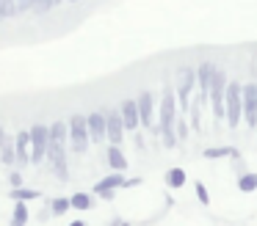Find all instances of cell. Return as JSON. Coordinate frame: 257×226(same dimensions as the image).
<instances>
[{
	"label": "cell",
	"mask_w": 257,
	"mask_h": 226,
	"mask_svg": "<svg viewBox=\"0 0 257 226\" xmlns=\"http://www.w3.org/2000/svg\"><path fill=\"white\" fill-rule=\"evenodd\" d=\"M14 146H17V165L25 168L31 163V130H20L14 135Z\"/></svg>",
	"instance_id": "cell-14"
},
{
	"label": "cell",
	"mask_w": 257,
	"mask_h": 226,
	"mask_svg": "<svg viewBox=\"0 0 257 226\" xmlns=\"http://www.w3.org/2000/svg\"><path fill=\"white\" fill-rule=\"evenodd\" d=\"M224 119H227L229 130H238L243 121V83L229 80L227 83V97H224Z\"/></svg>",
	"instance_id": "cell-1"
},
{
	"label": "cell",
	"mask_w": 257,
	"mask_h": 226,
	"mask_svg": "<svg viewBox=\"0 0 257 226\" xmlns=\"http://www.w3.org/2000/svg\"><path fill=\"white\" fill-rule=\"evenodd\" d=\"M9 196L14 198V201H34V198H39L42 193L39 190H34V187H12V193H9Z\"/></svg>",
	"instance_id": "cell-22"
},
{
	"label": "cell",
	"mask_w": 257,
	"mask_h": 226,
	"mask_svg": "<svg viewBox=\"0 0 257 226\" xmlns=\"http://www.w3.org/2000/svg\"><path fill=\"white\" fill-rule=\"evenodd\" d=\"M177 94H174V86H163V97L161 105H158V132L163 130H172L174 121H177Z\"/></svg>",
	"instance_id": "cell-3"
},
{
	"label": "cell",
	"mask_w": 257,
	"mask_h": 226,
	"mask_svg": "<svg viewBox=\"0 0 257 226\" xmlns=\"http://www.w3.org/2000/svg\"><path fill=\"white\" fill-rule=\"evenodd\" d=\"M58 3H64V0H34V9H31V11H36L39 17H45L47 11H50V9H56Z\"/></svg>",
	"instance_id": "cell-24"
},
{
	"label": "cell",
	"mask_w": 257,
	"mask_h": 226,
	"mask_svg": "<svg viewBox=\"0 0 257 226\" xmlns=\"http://www.w3.org/2000/svg\"><path fill=\"white\" fill-rule=\"evenodd\" d=\"M50 146V124H34L31 127V163L39 165L47 157Z\"/></svg>",
	"instance_id": "cell-6"
},
{
	"label": "cell",
	"mask_w": 257,
	"mask_h": 226,
	"mask_svg": "<svg viewBox=\"0 0 257 226\" xmlns=\"http://www.w3.org/2000/svg\"><path fill=\"white\" fill-rule=\"evenodd\" d=\"M124 171H116V174H108V176H102L100 182L94 185V196H100V193H105V190H116V187H124Z\"/></svg>",
	"instance_id": "cell-15"
},
{
	"label": "cell",
	"mask_w": 257,
	"mask_h": 226,
	"mask_svg": "<svg viewBox=\"0 0 257 226\" xmlns=\"http://www.w3.org/2000/svg\"><path fill=\"white\" fill-rule=\"evenodd\" d=\"M139 182H141V179H124V187H136Z\"/></svg>",
	"instance_id": "cell-31"
},
{
	"label": "cell",
	"mask_w": 257,
	"mask_h": 226,
	"mask_svg": "<svg viewBox=\"0 0 257 226\" xmlns=\"http://www.w3.org/2000/svg\"><path fill=\"white\" fill-rule=\"evenodd\" d=\"M9 226H25V223H23V220H14L12 218V223H9Z\"/></svg>",
	"instance_id": "cell-32"
},
{
	"label": "cell",
	"mask_w": 257,
	"mask_h": 226,
	"mask_svg": "<svg viewBox=\"0 0 257 226\" xmlns=\"http://www.w3.org/2000/svg\"><path fill=\"white\" fill-rule=\"evenodd\" d=\"M47 163H50L53 174L58 176L61 182L69 179V163H67V143H58V141H50L47 146Z\"/></svg>",
	"instance_id": "cell-7"
},
{
	"label": "cell",
	"mask_w": 257,
	"mask_h": 226,
	"mask_svg": "<svg viewBox=\"0 0 257 226\" xmlns=\"http://www.w3.org/2000/svg\"><path fill=\"white\" fill-rule=\"evenodd\" d=\"M105 135H108V143L122 146V141H124V121H122L119 108H108L105 110Z\"/></svg>",
	"instance_id": "cell-9"
},
{
	"label": "cell",
	"mask_w": 257,
	"mask_h": 226,
	"mask_svg": "<svg viewBox=\"0 0 257 226\" xmlns=\"http://www.w3.org/2000/svg\"><path fill=\"white\" fill-rule=\"evenodd\" d=\"M14 220H23V223H28V218H31V212H28V204L25 201H14V215H12Z\"/></svg>",
	"instance_id": "cell-26"
},
{
	"label": "cell",
	"mask_w": 257,
	"mask_h": 226,
	"mask_svg": "<svg viewBox=\"0 0 257 226\" xmlns=\"http://www.w3.org/2000/svg\"><path fill=\"white\" fill-rule=\"evenodd\" d=\"M238 190L240 193H254L257 190V174L254 171H246L238 176Z\"/></svg>",
	"instance_id": "cell-21"
},
{
	"label": "cell",
	"mask_w": 257,
	"mask_h": 226,
	"mask_svg": "<svg viewBox=\"0 0 257 226\" xmlns=\"http://www.w3.org/2000/svg\"><path fill=\"white\" fill-rule=\"evenodd\" d=\"M69 3H78V0H69Z\"/></svg>",
	"instance_id": "cell-35"
},
{
	"label": "cell",
	"mask_w": 257,
	"mask_h": 226,
	"mask_svg": "<svg viewBox=\"0 0 257 226\" xmlns=\"http://www.w3.org/2000/svg\"><path fill=\"white\" fill-rule=\"evenodd\" d=\"M194 91H196V69H191V66H177V72H174V94H177L180 110L188 113L191 94Z\"/></svg>",
	"instance_id": "cell-2"
},
{
	"label": "cell",
	"mask_w": 257,
	"mask_h": 226,
	"mask_svg": "<svg viewBox=\"0 0 257 226\" xmlns=\"http://www.w3.org/2000/svg\"><path fill=\"white\" fill-rule=\"evenodd\" d=\"M243 121L249 130H257V83H243Z\"/></svg>",
	"instance_id": "cell-10"
},
{
	"label": "cell",
	"mask_w": 257,
	"mask_h": 226,
	"mask_svg": "<svg viewBox=\"0 0 257 226\" xmlns=\"http://www.w3.org/2000/svg\"><path fill=\"white\" fill-rule=\"evenodd\" d=\"M139 116H141V124L150 130V127H155V97H152V91H141L139 94Z\"/></svg>",
	"instance_id": "cell-11"
},
{
	"label": "cell",
	"mask_w": 257,
	"mask_h": 226,
	"mask_svg": "<svg viewBox=\"0 0 257 226\" xmlns=\"http://www.w3.org/2000/svg\"><path fill=\"white\" fill-rule=\"evenodd\" d=\"M69 226H86V223H83V220H72Z\"/></svg>",
	"instance_id": "cell-33"
},
{
	"label": "cell",
	"mask_w": 257,
	"mask_h": 226,
	"mask_svg": "<svg viewBox=\"0 0 257 226\" xmlns=\"http://www.w3.org/2000/svg\"><path fill=\"white\" fill-rule=\"evenodd\" d=\"M213 75H216V64H210V61H202L199 69H196V102H199V105H205L207 97H210Z\"/></svg>",
	"instance_id": "cell-8"
},
{
	"label": "cell",
	"mask_w": 257,
	"mask_h": 226,
	"mask_svg": "<svg viewBox=\"0 0 257 226\" xmlns=\"http://www.w3.org/2000/svg\"><path fill=\"white\" fill-rule=\"evenodd\" d=\"M105 160H108V165H111L113 171H127V157H124V152H122V146H108V152H105Z\"/></svg>",
	"instance_id": "cell-17"
},
{
	"label": "cell",
	"mask_w": 257,
	"mask_h": 226,
	"mask_svg": "<svg viewBox=\"0 0 257 226\" xmlns=\"http://www.w3.org/2000/svg\"><path fill=\"white\" fill-rule=\"evenodd\" d=\"M17 3V11H31L34 9V0H14Z\"/></svg>",
	"instance_id": "cell-30"
},
{
	"label": "cell",
	"mask_w": 257,
	"mask_h": 226,
	"mask_svg": "<svg viewBox=\"0 0 257 226\" xmlns=\"http://www.w3.org/2000/svg\"><path fill=\"white\" fill-rule=\"evenodd\" d=\"M0 20H3V17H0Z\"/></svg>",
	"instance_id": "cell-36"
},
{
	"label": "cell",
	"mask_w": 257,
	"mask_h": 226,
	"mask_svg": "<svg viewBox=\"0 0 257 226\" xmlns=\"http://www.w3.org/2000/svg\"><path fill=\"white\" fill-rule=\"evenodd\" d=\"M69 201H72V209H80V212L94 207V196H89V193H72Z\"/></svg>",
	"instance_id": "cell-20"
},
{
	"label": "cell",
	"mask_w": 257,
	"mask_h": 226,
	"mask_svg": "<svg viewBox=\"0 0 257 226\" xmlns=\"http://www.w3.org/2000/svg\"><path fill=\"white\" fill-rule=\"evenodd\" d=\"M227 69L224 66H216V75H213V83H210V110L216 119H224V97H227Z\"/></svg>",
	"instance_id": "cell-4"
},
{
	"label": "cell",
	"mask_w": 257,
	"mask_h": 226,
	"mask_svg": "<svg viewBox=\"0 0 257 226\" xmlns=\"http://www.w3.org/2000/svg\"><path fill=\"white\" fill-rule=\"evenodd\" d=\"M50 209H53L56 218H61V215H67L69 209H72V201H69L67 196H56V198H50Z\"/></svg>",
	"instance_id": "cell-23"
},
{
	"label": "cell",
	"mask_w": 257,
	"mask_h": 226,
	"mask_svg": "<svg viewBox=\"0 0 257 226\" xmlns=\"http://www.w3.org/2000/svg\"><path fill=\"white\" fill-rule=\"evenodd\" d=\"M205 160H221V157H238V149L235 146H207L202 152Z\"/></svg>",
	"instance_id": "cell-19"
},
{
	"label": "cell",
	"mask_w": 257,
	"mask_h": 226,
	"mask_svg": "<svg viewBox=\"0 0 257 226\" xmlns=\"http://www.w3.org/2000/svg\"><path fill=\"white\" fill-rule=\"evenodd\" d=\"M9 182H12V187H23V174H20V171H12V174H9Z\"/></svg>",
	"instance_id": "cell-29"
},
{
	"label": "cell",
	"mask_w": 257,
	"mask_h": 226,
	"mask_svg": "<svg viewBox=\"0 0 257 226\" xmlns=\"http://www.w3.org/2000/svg\"><path fill=\"white\" fill-rule=\"evenodd\" d=\"M86 124H89V138L94 143L108 141V135H105V110H91V113L86 116Z\"/></svg>",
	"instance_id": "cell-12"
},
{
	"label": "cell",
	"mask_w": 257,
	"mask_h": 226,
	"mask_svg": "<svg viewBox=\"0 0 257 226\" xmlns=\"http://www.w3.org/2000/svg\"><path fill=\"white\" fill-rule=\"evenodd\" d=\"M0 163L3 165H17V146H14L12 135H3V143H0Z\"/></svg>",
	"instance_id": "cell-16"
},
{
	"label": "cell",
	"mask_w": 257,
	"mask_h": 226,
	"mask_svg": "<svg viewBox=\"0 0 257 226\" xmlns=\"http://www.w3.org/2000/svg\"><path fill=\"white\" fill-rule=\"evenodd\" d=\"M69 146H72V152L83 154L86 149H89V124H86V116L83 113H72L69 116Z\"/></svg>",
	"instance_id": "cell-5"
},
{
	"label": "cell",
	"mask_w": 257,
	"mask_h": 226,
	"mask_svg": "<svg viewBox=\"0 0 257 226\" xmlns=\"http://www.w3.org/2000/svg\"><path fill=\"white\" fill-rule=\"evenodd\" d=\"M3 135H6V130H3V127H0V143H3Z\"/></svg>",
	"instance_id": "cell-34"
},
{
	"label": "cell",
	"mask_w": 257,
	"mask_h": 226,
	"mask_svg": "<svg viewBox=\"0 0 257 226\" xmlns=\"http://www.w3.org/2000/svg\"><path fill=\"white\" fill-rule=\"evenodd\" d=\"M14 14H20L17 3H14V0H0V17H3V20H12Z\"/></svg>",
	"instance_id": "cell-25"
},
{
	"label": "cell",
	"mask_w": 257,
	"mask_h": 226,
	"mask_svg": "<svg viewBox=\"0 0 257 226\" xmlns=\"http://www.w3.org/2000/svg\"><path fill=\"white\" fill-rule=\"evenodd\" d=\"M174 130H177V141H185L188 138V121H174Z\"/></svg>",
	"instance_id": "cell-28"
},
{
	"label": "cell",
	"mask_w": 257,
	"mask_h": 226,
	"mask_svg": "<svg viewBox=\"0 0 257 226\" xmlns=\"http://www.w3.org/2000/svg\"><path fill=\"white\" fill-rule=\"evenodd\" d=\"M194 193H196V198H199L202 207H207V204H210V193H207L205 182H194Z\"/></svg>",
	"instance_id": "cell-27"
},
{
	"label": "cell",
	"mask_w": 257,
	"mask_h": 226,
	"mask_svg": "<svg viewBox=\"0 0 257 226\" xmlns=\"http://www.w3.org/2000/svg\"><path fill=\"white\" fill-rule=\"evenodd\" d=\"M119 113H122L124 130H139V127H141L139 102H136V99H122V105H119Z\"/></svg>",
	"instance_id": "cell-13"
},
{
	"label": "cell",
	"mask_w": 257,
	"mask_h": 226,
	"mask_svg": "<svg viewBox=\"0 0 257 226\" xmlns=\"http://www.w3.org/2000/svg\"><path fill=\"white\" fill-rule=\"evenodd\" d=\"M185 182H188V174H185V168L174 165V168L166 171V187H172V190H180Z\"/></svg>",
	"instance_id": "cell-18"
}]
</instances>
